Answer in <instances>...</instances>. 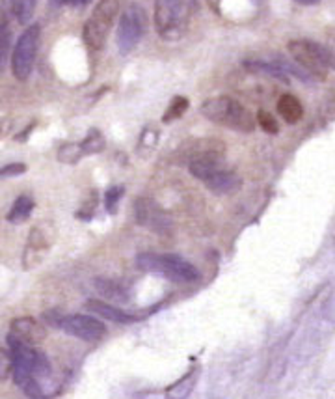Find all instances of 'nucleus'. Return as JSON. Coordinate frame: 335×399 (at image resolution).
Instances as JSON below:
<instances>
[{"instance_id": "nucleus-12", "label": "nucleus", "mask_w": 335, "mask_h": 399, "mask_svg": "<svg viewBox=\"0 0 335 399\" xmlns=\"http://www.w3.org/2000/svg\"><path fill=\"white\" fill-rule=\"evenodd\" d=\"M13 338H17L19 342H23L26 345H36L41 344L47 331L41 323H37L32 317H19V319L12 321V331H10Z\"/></svg>"}, {"instance_id": "nucleus-4", "label": "nucleus", "mask_w": 335, "mask_h": 399, "mask_svg": "<svg viewBox=\"0 0 335 399\" xmlns=\"http://www.w3.org/2000/svg\"><path fill=\"white\" fill-rule=\"evenodd\" d=\"M138 269L160 275V277L173 280V282H195L200 280V270L194 265L175 254H153V252H142L136 256Z\"/></svg>"}, {"instance_id": "nucleus-19", "label": "nucleus", "mask_w": 335, "mask_h": 399, "mask_svg": "<svg viewBox=\"0 0 335 399\" xmlns=\"http://www.w3.org/2000/svg\"><path fill=\"white\" fill-rule=\"evenodd\" d=\"M32 209H34V200L28 196H19L13 202L10 213H8V221L10 222H23L30 216Z\"/></svg>"}, {"instance_id": "nucleus-29", "label": "nucleus", "mask_w": 335, "mask_h": 399, "mask_svg": "<svg viewBox=\"0 0 335 399\" xmlns=\"http://www.w3.org/2000/svg\"><path fill=\"white\" fill-rule=\"evenodd\" d=\"M300 4H304V6H313V4H318L320 0H296Z\"/></svg>"}, {"instance_id": "nucleus-3", "label": "nucleus", "mask_w": 335, "mask_h": 399, "mask_svg": "<svg viewBox=\"0 0 335 399\" xmlns=\"http://www.w3.org/2000/svg\"><path fill=\"white\" fill-rule=\"evenodd\" d=\"M201 114L209 122L218 123L222 127L238 131V133H251L256 129V116L251 114L242 103L229 95H216L201 104Z\"/></svg>"}, {"instance_id": "nucleus-16", "label": "nucleus", "mask_w": 335, "mask_h": 399, "mask_svg": "<svg viewBox=\"0 0 335 399\" xmlns=\"http://www.w3.org/2000/svg\"><path fill=\"white\" fill-rule=\"evenodd\" d=\"M198 375H200V369L194 368L190 369L189 373L181 377L179 381L173 382L170 388H166V398L168 399H186L192 393L195 387V381H198Z\"/></svg>"}, {"instance_id": "nucleus-14", "label": "nucleus", "mask_w": 335, "mask_h": 399, "mask_svg": "<svg viewBox=\"0 0 335 399\" xmlns=\"http://www.w3.org/2000/svg\"><path fill=\"white\" fill-rule=\"evenodd\" d=\"M93 288L110 302H116V304H128L131 302V289L117 280L99 277L93 280Z\"/></svg>"}, {"instance_id": "nucleus-25", "label": "nucleus", "mask_w": 335, "mask_h": 399, "mask_svg": "<svg viewBox=\"0 0 335 399\" xmlns=\"http://www.w3.org/2000/svg\"><path fill=\"white\" fill-rule=\"evenodd\" d=\"M123 187H112L106 191V196H104V205H106V211L108 213H116L117 202H119V198L123 196Z\"/></svg>"}, {"instance_id": "nucleus-9", "label": "nucleus", "mask_w": 335, "mask_h": 399, "mask_svg": "<svg viewBox=\"0 0 335 399\" xmlns=\"http://www.w3.org/2000/svg\"><path fill=\"white\" fill-rule=\"evenodd\" d=\"M134 216L140 226L151 230L155 234L166 235L170 234L171 228H173L170 215L160 207L159 203L155 200H149V198H138L134 202Z\"/></svg>"}, {"instance_id": "nucleus-5", "label": "nucleus", "mask_w": 335, "mask_h": 399, "mask_svg": "<svg viewBox=\"0 0 335 399\" xmlns=\"http://www.w3.org/2000/svg\"><path fill=\"white\" fill-rule=\"evenodd\" d=\"M122 10V2L119 0H99L97 6L93 8L92 15L88 17L82 30L84 36V44L88 49L101 50L108 39V34L112 26L116 23L117 15Z\"/></svg>"}, {"instance_id": "nucleus-6", "label": "nucleus", "mask_w": 335, "mask_h": 399, "mask_svg": "<svg viewBox=\"0 0 335 399\" xmlns=\"http://www.w3.org/2000/svg\"><path fill=\"white\" fill-rule=\"evenodd\" d=\"M287 49L307 75L324 79L329 68H334V56L324 45L311 41V39H293L289 41Z\"/></svg>"}, {"instance_id": "nucleus-15", "label": "nucleus", "mask_w": 335, "mask_h": 399, "mask_svg": "<svg viewBox=\"0 0 335 399\" xmlns=\"http://www.w3.org/2000/svg\"><path fill=\"white\" fill-rule=\"evenodd\" d=\"M88 308L92 310V312L99 313L101 317L108 321H114V323H123V325H128V323H134L136 317L131 315V313L123 312L122 308H116L108 304V302L103 301H88Z\"/></svg>"}, {"instance_id": "nucleus-11", "label": "nucleus", "mask_w": 335, "mask_h": 399, "mask_svg": "<svg viewBox=\"0 0 335 399\" xmlns=\"http://www.w3.org/2000/svg\"><path fill=\"white\" fill-rule=\"evenodd\" d=\"M244 68L250 69L251 73H262L268 77L281 80V82H289V75H293L296 79L311 80V77L305 73L304 69L293 64H285V62H267V60H244Z\"/></svg>"}, {"instance_id": "nucleus-28", "label": "nucleus", "mask_w": 335, "mask_h": 399, "mask_svg": "<svg viewBox=\"0 0 335 399\" xmlns=\"http://www.w3.org/2000/svg\"><path fill=\"white\" fill-rule=\"evenodd\" d=\"M92 0H64V4H71V6H86Z\"/></svg>"}, {"instance_id": "nucleus-22", "label": "nucleus", "mask_w": 335, "mask_h": 399, "mask_svg": "<svg viewBox=\"0 0 335 399\" xmlns=\"http://www.w3.org/2000/svg\"><path fill=\"white\" fill-rule=\"evenodd\" d=\"M186 109H189V99L181 98V95H177V98H173V101L170 103V106H168V111L164 112L162 122L164 123L175 122L177 118L183 116L184 112H186Z\"/></svg>"}, {"instance_id": "nucleus-23", "label": "nucleus", "mask_w": 335, "mask_h": 399, "mask_svg": "<svg viewBox=\"0 0 335 399\" xmlns=\"http://www.w3.org/2000/svg\"><path fill=\"white\" fill-rule=\"evenodd\" d=\"M82 157V149H80V144H64L60 149H58V160L60 163H66V165H75L77 160H80Z\"/></svg>"}, {"instance_id": "nucleus-26", "label": "nucleus", "mask_w": 335, "mask_h": 399, "mask_svg": "<svg viewBox=\"0 0 335 399\" xmlns=\"http://www.w3.org/2000/svg\"><path fill=\"white\" fill-rule=\"evenodd\" d=\"M12 375V356L0 347V381H6Z\"/></svg>"}, {"instance_id": "nucleus-24", "label": "nucleus", "mask_w": 335, "mask_h": 399, "mask_svg": "<svg viewBox=\"0 0 335 399\" xmlns=\"http://www.w3.org/2000/svg\"><path fill=\"white\" fill-rule=\"evenodd\" d=\"M256 123L261 127L262 131H265V133H268V135H276V133L280 131V125H278V122H276V118L267 111H261L259 114H257Z\"/></svg>"}, {"instance_id": "nucleus-30", "label": "nucleus", "mask_w": 335, "mask_h": 399, "mask_svg": "<svg viewBox=\"0 0 335 399\" xmlns=\"http://www.w3.org/2000/svg\"><path fill=\"white\" fill-rule=\"evenodd\" d=\"M50 4H52L55 8H58V6H61V4H64V0H50Z\"/></svg>"}, {"instance_id": "nucleus-10", "label": "nucleus", "mask_w": 335, "mask_h": 399, "mask_svg": "<svg viewBox=\"0 0 335 399\" xmlns=\"http://www.w3.org/2000/svg\"><path fill=\"white\" fill-rule=\"evenodd\" d=\"M58 326L61 331H66L71 336H77L86 342H95L103 336L106 328L104 323L92 317V315H82V313H73V315H64L58 319Z\"/></svg>"}, {"instance_id": "nucleus-18", "label": "nucleus", "mask_w": 335, "mask_h": 399, "mask_svg": "<svg viewBox=\"0 0 335 399\" xmlns=\"http://www.w3.org/2000/svg\"><path fill=\"white\" fill-rule=\"evenodd\" d=\"M12 26L8 21V15L0 17V71L6 66L10 53H12Z\"/></svg>"}, {"instance_id": "nucleus-13", "label": "nucleus", "mask_w": 335, "mask_h": 399, "mask_svg": "<svg viewBox=\"0 0 335 399\" xmlns=\"http://www.w3.org/2000/svg\"><path fill=\"white\" fill-rule=\"evenodd\" d=\"M203 183L207 185V189L214 194H233L240 189L242 185V179L238 178L237 174L233 170H227V168H218L216 172H213L209 176Z\"/></svg>"}, {"instance_id": "nucleus-17", "label": "nucleus", "mask_w": 335, "mask_h": 399, "mask_svg": "<svg viewBox=\"0 0 335 399\" xmlns=\"http://www.w3.org/2000/svg\"><path fill=\"white\" fill-rule=\"evenodd\" d=\"M278 112L287 123H298L304 116V106L298 101V98H294L291 93H285L278 101Z\"/></svg>"}, {"instance_id": "nucleus-21", "label": "nucleus", "mask_w": 335, "mask_h": 399, "mask_svg": "<svg viewBox=\"0 0 335 399\" xmlns=\"http://www.w3.org/2000/svg\"><path fill=\"white\" fill-rule=\"evenodd\" d=\"M39 0H15V8H13V13L17 15V21L21 25H26L32 19L34 12H36Z\"/></svg>"}, {"instance_id": "nucleus-8", "label": "nucleus", "mask_w": 335, "mask_h": 399, "mask_svg": "<svg viewBox=\"0 0 335 399\" xmlns=\"http://www.w3.org/2000/svg\"><path fill=\"white\" fill-rule=\"evenodd\" d=\"M147 17L144 8L138 4H128L122 13L117 25V49L122 55H128L131 50L140 44L146 34Z\"/></svg>"}, {"instance_id": "nucleus-1", "label": "nucleus", "mask_w": 335, "mask_h": 399, "mask_svg": "<svg viewBox=\"0 0 335 399\" xmlns=\"http://www.w3.org/2000/svg\"><path fill=\"white\" fill-rule=\"evenodd\" d=\"M10 356H12V373L17 387L30 398L41 396L39 379L50 373V364L41 351L32 349L30 345L19 342L12 334L8 336Z\"/></svg>"}, {"instance_id": "nucleus-20", "label": "nucleus", "mask_w": 335, "mask_h": 399, "mask_svg": "<svg viewBox=\"0 0 335 399\" xmlns=\"http://www.w3.org/2000/svg\"><path fill=\"white\" fill-rule=\"evenodd\" d=\"M80 149H82V155L101 154L104 149V136L97 129H92L84 140L80 142Z\"/></svg>"}, {"instance_id": "nucleus-7", "label": "nucleus", "mask_w": 335, "mask_h": 399, "mask_svg": "<svg viewBox=\"0 0 335 399\" xmlns=\"http://www.w3.org/2000/svg\"><path fill=\"white\" fill-rule=\"evenodd\" d=\"M41 30L39 25H30L21 36L12 50V71L17 80H26L30 77L39 49Z\"/></svg>"}, {"instance_id": "nucleus-2", "label": "nucleus", "mask_w": 335, "mask_h": 399, "mask_svg": "<svg viewBox=\"0 0 335 399\" xmlns=\"http://www.w3.org/2000/svg\"><path fill=\"white\" fill-rule=\"evenodd\" d=\"M195 12V0H155V30L166 41L181 39L189 30Z\"/></svg>"}, {"instance_id": "nucleus-31", "label": "nucleus", "mask_w": 335, "mask_h": 399, "mask_svg": "<svg viewBox=\"0 0 335 399\" xmlns=\"http://www.w3.org/2000/svg\"><path fill=\"white\" fill-rule=\"evenodd\" d=\"M13 8H15V6H13Z\"/></svg>"}, {"instance_id": "nucleus-27", "label": "nucleus", "mask_w": 335, "mask_h": 399, "mask_svg": "<svg viewBox=\"0 0 335 399\" xmlns=\"http://www.w3.org/2000/svg\"><path fill=\"white\" fill-rule=\"evenodd\" d=\"M26 170L25 165L21 163H13V165H8L4 168H0V178H12V176H19Z\"/></svg>"}]
</instances>
